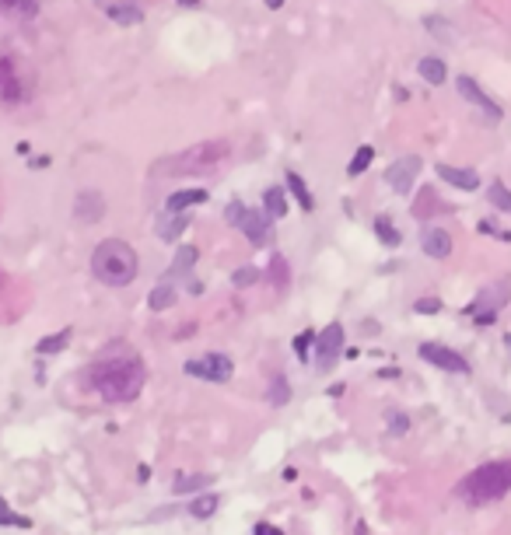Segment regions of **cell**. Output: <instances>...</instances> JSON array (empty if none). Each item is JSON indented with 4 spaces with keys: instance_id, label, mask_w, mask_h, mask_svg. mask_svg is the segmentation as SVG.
<instances>
[{
    "instance_id": "cell-1",
    "label": "cell",
    "mask_w": 511,
    "mask_h": 535,
    "mask_svg": "<svg viewBox=\"0 0 511 535\" xmlns=\"http://www.w3.org/2000/svg\"><path fill=\"white\" fill-rule=\"evenodd\" d=\"M91 389L105 399V402H133L147 382V368L137 354H119V357H105L98 364H91L88 371Z\"/></svg>"
},
{
    "instance_id": "cell-2",
    "label": "cell",
    "mask_w": 511,
    "mask_h": 535,
    "mask_svg": "<svg viewBox=\"0 0 511 535\" xmlns=\"http://www.w3.org/2000/svg\"><path fill=\"white\" fill-rule=\"evenodd\" d=\"M508 490H511V458H494L466 472L455 486V497L469 507H483L508 497Z\"/></svg>"
},
{
    "instance_id": "cell-3",
    "label": "cell",
    "mask_w": 511,
    "mask_h": 535,
    "mask_svg": "<svg viewBox=\"0 0 511 535\" xmlns=\"http://www.w3.org/2000/svg\"><path fill=\"white\" fill-rule=\"evenodd\" d=\"M91 273L105 287H126L137 277V252L123 238H105L91 252Z\"/></svg>"
},
{
    "instance_id": "cell-4",
    "label": "cell",
    "mask_w": 511,
    "mask_h": 535,
    "mask_svg": "<svg viewBox=\"0 0 511 535\" xmlns=\"http://www.w3.org/2000/svg\"><path fill=\"white\" fill-rule=\"evenodd\" d=\"M231 158V147L224 140H207V144H196L175 158H165L154 165V172H203V168H217Z\"/></svg>"
},
{
    "instance_id": "cell-5",
    "label": "cell",
    "mask_w": 511,
    "mask_h": 535,
    "mask_svg": "<svg viewBox=\"0 0 511 535\" xmlns=\"http://www.w3.org/2000/svg\"><path fill=\"white\" fill-rule=\"evenodd\" d=\"M186 375L189 378H200V382H231L235 375V361L228 354H203V357H193L186 361Z\"/></svg>"
},
{
    "instance_id": "cell-6",
    "label": "cell",
    "mask_w": 511,
    "mask_h": 535,
    "mask_svg": "<svg viewBox=\"0 0 511 535\" xmlns=\"http://www.w3.org/2000/svg\"><path fill=\"white\" fill-rule=\"evenodd\" d=\"M316 364L319 371H329L336 361H340V350H343V326L340 322H329L319 336H316Z\"/></svg>"
},
{
    "instance_id": "cell-7",
    "label": "cell",
    "mask_w": 511,
    "mask_h": 535,
    "mask_svg": "<svg viewBox=\"0 0 511 535\" xmlns=\"http://www.w3.org/2000/svg\"><path fill=\"white\" fill-rule=\"evenodd\" d=\"M417 354H420V361H427V364H434V368H441V371H452V375H469L466 357H459L452 347H441V343H420V347H417Z\"/></svg>"
},
{
    "instance_id": "cell-8",
    "label": "cell",
    "mask_w": 511,
    "mask_h": 535,
    "mask_svg": "<svg viewBox=\"0 0 511 535\" xmlns=\"http://www.w3.org/2000/svg\"><path fill=\"white\" fill-rule=\"evenodd\" d=\"M238 227H242V234H245V238H249L256 248H263V245H270V241H274V227H270V217H267V210L245 206V213H242Z\"/></svg>"
},
{
    "instance_id": "cell-9",
    "label": "cell",
    "mask_w": 511,
    "mask_h": 535,
    "mask_svg": "<svg viewBox=\"0 0 511 535\" xmlns=\"http://www.w3.org/2000/svg\"><path fill=\"white\" fill-rule=\"evenodd\" d=\"M420 168H424V161H420L417 154H403V158H396V161L389 165V172H385L389 189H396V193H410V189H413V179L420 175Z\"/></svg>"
},
{
    "instance_id": "cell-10",
    "label": "cell",
    "mask_w": 511,
    "mask_h": 535,
    "mask_svg": "<svg viewBox=\"0 0 511 535\" xmlns=\"http://www.w3.org/2000/svg\"><path fill=\"white\" fill-rule=\"evenodd\" d=\"M508 301H511V280H497V284L483 287V291L476 294V301H473L466 312H469V315H480V312H501Z\"/></svg>"
},
{
    "instance_id": "cell-11",
    "label": "cell",
    "mask_w": 511,
    "mask_h": 535,
    "mask_svg": "<svg viewBox=\"0 0 511 535\" xmlns=\"http://www.w3.org/2000/svg\"><path fill=\"white\" fill-rule=\"evenodd\" d=\"M455 91H459V95H462L469 105H476V109H480V112H483L490 123H497V119H501V105H494V102H490V95H487V91H483V88L473 81V77H459V81H455Z\"/></svg>"
},
{
    "instance_id": "cell-12",
    "label": "cell",
    "mask_w": 511,
    "mask_h": 535,
    "mask_svg": "<svg viewBox=\"0 0 511 535\" xmlns=\"http://www.w3.org/2000/svg\"><path fill=\"white\" fill-rule=\"evenodd\" d=\"M0 102H4V105L25 102V84L18 77L15 60H8V56H0Z\"/></svg>"
},
{
    "instance_id": "cell-13",
    "label": "cell",
    "mask_w": 511,
    "mask_h": 535,
    "mask_svg": "<svg viewBox=\"0 0 511 535\" xmlns=\"http://www.w3.org/2000/svg\"><path fill=\"white\" fill-rule=\"evenodd\" d=\"M74 217H77L81 224H95V220H102V217H105V196H102L98 189H84V193H77V199H74Z\"/></svg>"
},
{
    "instance_id": "cell-14",
    "label": "cell",
    "mask_w": 511,
    "mask_h": 535,
    "mask_svg": "<svg viewBox=\"0 0 511 535\" xmlns=\"http://www.w3.org/2000/svg\"><path fill=\"white\" fill-rule=\"evenodd\" d=\"M420 248H424V255H431V259H448V255H452V234H448L445 227H424Z\"/></svg>"
},
{
    "instance_id": "cell-15",
    "label": "cell",
    "mask_w": 511,
    "mask_h": 535,
    "mask_svg": "<svg viewBox=\"0 0 511 535\" xmlns=\"http://www.w3.org/2000/svg\"><path fill=\"white\" fill-rule=\"evenodd\" d=\"M189 224H193V217H189L186 210H179V213L165 210V217H158V224H154V234H158L161 241H168V245H172V241H175V238H179V234L189 227Z\"/></svg>"
},
{
    "instance_id": "cell-16",
    "label": "cell",
    "mask_w": 511,
    "mask_h": 535,
    "mask_svg": "<svg viewBox=\"0 0 511 535\" xmlns=\"http://www.w3.org/2000/svg\"><path fill=\"white\" fill-rule=\"evenodd\" d=\"M196 259H200V248H196V245H179V252H175V259H172V270L165 273V280L175 284V280L189 277L193 266H196Z\"/></svg>"
},
{
    "instance_id": "cell-17",
    "label": "cell",
    "mask_w": 511,
    "mask_h": 535,
    "mask_svg": "<svg viewBox=\"0 0 511 535\" xmlns=\"http://www.w3.org/2000/svg\"><path fill=\"white\" fill-rule=\"evenodd\" d=\"M448 186H455V189H466V193H473V189H480V172H473V168H452V165H438L434 168Z\"/></svg>"
},
{
    "instance_id": "cell-18",
    "label": "cell",
    "mask_w": 511,
    "mask_h": 535,
    "mask_svg": "<svg viewBox=\"0 0 511 535\" xmlns=\"http://www.w3.org/2000/svg\"><path fill=\"white\" fill-rule=\"evenodd\" d=\"M207 199H210V193H207V189H175V193L165 199V210L179 213V210L200 206V203H207Z\"/></svg>"
},
{
    "instance_id": "cell-19",
    "label": "cell",
    "mask_w": 511,
    "mask_h": 535,
    "mask_svg": "<svg viewBox=\"0 0 511 535\" xmlns=\"http://www.w3.org/2000/svg\"><path fill=\"white\" fill-rule=\"evenodd\" d=\"M263 210H267L270 220H277V217L288 213V193H284V186H270L263 193Z\"/></svg>"
},
{
    "instance_id": "cell-20",
    "label": "cell",
    "mask_w": 511,
    "mask_h": 535,
    "mask_svg": "<svg viewBox=\"0 0 511 535\" xmlns=\"http://www.w3.org/2000/svg\"><path fill=\"white\" fill-rule=\"evenodd\" d=\"M105 15H109V22H116V25H140V22H144V8H140V4H112Z\"/></svg>"
},
{
    "instance_id": "cell-21",
    "label": "cell",
    "mask_w": 511,
    "mask_h": 535,
    "mask_svg": "<svg viewBox=\"0 0 511 535\" xmlns=\"http://www.w3.org/2000/svg\"><path fill=\"white\" fill-rule=\"evenodd\" d=\"M179 301V291H175V284H168V280H161L151 294H147V305L154 308V312H165V308H172Z\"/></svg>"
},
{
    "instance_id": "cell-22",
    "label": "cell",
    "mask_w": 511,
    "mask_h": 535,
    "mask_svg": "<svg viewBox=\"0 0 511 535\" xmlns=\"http://www.w3.org/2000/svg\"><path fill=\"white\" fill-rule=\"evenodd\" d=\"M417 70H420V77H424L427 84H445V77H448L445 60H438V56H424V60L417 63Z\"/></svg>"
},
{
    "instance_id": "cell-23",
    "label": "cell",
    "mask_w": 511,
    "mask_h": 535,
    "mask_svg": "<svg viewBox=\"0 0 511 535\" xmlns=\"http://www.w3.org/2000/svg\"><path fill=\"white\" fill-rule=\"evenodd\" d=\"M288 189H291V196L298 199V206L302 210H316V199H312V193H309V186H305V179L298 175V172H288Z\"/></svg>"
},
{
    "instance_id": "cell-24",
    "label": "cell",
    "mask_w": 511,
    "mask_h": 535,
    "mask_svg": "<svg viewBox=\"0 0 511 535\" xmlns=\"http://www.w3.org/2000/svg\"><path fill=\"white\" fill-rule=\"evenodd\" d=\"M438 210H445L441 203H438V196H434V189H424L417 199H413V217L417 220H427V217H434Z\"/></svg>"
},
{
    "instance_id": "cell-25",
    "label": "cell",
    "mask_w": 511,
    "mask_h": 535,
    "mask_svg": "<svg viewBox=\"0 0 511 535\" xmlns=\"http://www.w3.org/2000/svg\"><path fill=\"white\" fill-rule=\"evenodd\" d=\"M371 161H375V147H371V144H361V147L354 151V158H350V165H347V175H350V179H357V175H364Z\"/></svg>"
},
{
    "instance_id": "cell-26",
    "label": "cell",
    "mask_w": 511,
    "mask_h": 535,
    "mask_svg": "<svg viewBox=\"0 0 511 535\" xmlns=\"http://www.w3.org/2000/svg\"><path fill=\"white\" fill-rule=\"evenodd\" d=\"M217 507H221V497H217V493H200V497L189 504V514L203 521V518H214Z\"/></svg>"
},
{
    "instance_id": "cell-27",
    "label": "cell",
    "mask_w": 511,
    "mask_h": 535,
    "mask_svg": "<svg viewBox=\"0 0 511 535\" xmlns=\"http://www.w3.org/2000/svg\"><path fill=\"white\" fill-rule=\"evenodd\" d=\"M67 343H71V329H60V333H53V336H43V340L36 343V350H39L43 357H50V354L67 350Z\"/></svg>"
},
{
    "instance_id": "cell-28",
    "label": "cell",
    "mask_w": 511,
    "mask_h": 535,
    "mask_svg": "<svg viewBox=\"0 0 511 535\" xmlns=\"http://www.w3.org/2000/svg\"><path fill=\"white\" fill-rule=\"evenodd\" d=\"M214 483V476H175V483H172V493H200L203 486H210Z\"/></svg>"
},
{
    "instance_id": "cell-29",
    "label": "cell",
    "mask_w": 511,
    "mask_h": 535,
    "mask_svg": "<svg viewBox=\"0 0 511 535\" xmlns=\"http://www.w3.org/2000/svg\"><path fill=\"white\" fill-rule=\"evenodd\" d=\"M288 399H291L288 378H284V375H274V378H270V389H267V402H270V406H284Z\"/></svg>"
},
{
    "instance_id": "cell-30",
    "label": "cell",
    "mask_w": 511,
    "mask_h": 535,
    "mask_svg": "<svg viewBox=\"0 0 511 535\" xmlns=\"http://www.w3.org/2000/svg\"><path fill=\"white\" fill-rule=\"evenodd\" d=\"M375 234H378V241L389 245V248H396V245L403 241V234L396 231V224H392L389 217H378V220H375Z\"/></svg>"
},
{
    "instance_id": "cell-31",
    "label": "cell",
    "mask_w": 511,
    "mask_h": 535,
    "mask_svg": "<svg viewBox=\"0 0 511 535\" xmlns=\"http://www.w3.org/2000/svg\"><path fill=\"white\" fill-rule=\"evenodd\" d=\"M270 280H274V287H277V291H284V287H288L291 270H288V259H284V255H274V259H270Z\"/></svg>"
},
{
    "instance_id": "cell-32",
    "label": "cell",
    "mask_w": 511,
    "mask_h": 535,
    "mask_svg": "<svg viewBox=\"0 0 511 535\" xmlns=\"http://www.w3.org/2000/svg\"><path fill=\"white\" fill-rule=\"evenodd\" d=\"M487 199H490V206H497V210H511V189H508L504 182H490Z\"/></svg>"
},
{
    "instance_id": "cell-33",
    "label": "cell",
    "mask_w": 511,
    "mask_h": 535,
    "mask_svg": "<svg viewBox=\"0 0 511 535\" xmlns=\"http://www.w3.org/2000/svg\"><path fill=\"white\" fill-rule=\"evenodd\" d=\"M424 29L434 32V39H441V43H452L455 39V29L448 22H441V18H424Z\"/></svg>"
},
{
    "instance_id": "cell-34",
    "label": "cell",
    "mask_w": 511,
    "mask_h": 535,
    "mask_svg": "<svg viewBox=\"0 0 511 535\" xmlns=\"http://www.w3.org/2000/svg\"><path fill=\"white\" fill-rule=\"evenodd\" d=\"M309 347H316V333H312V329H305V333L295 340V357H298L302 364L309 361Z\"/></svg>"
},
{
    "instance_id": "cell-35",
    "label": "cell",
    "mask_w": 511,
    "mask_h": 535,
    "mask_svg": "<svg viewBox=\"0 0 511 535\" xmlns=\"http://www.w3.org/2000/svg\"><path fill=\"white\" fill-rule=\"evenodd\" d=\"M385 423H389V434H396V437L410 430V416H406V413H392V409H389V413H385Z\"/></svg>"
},
{
    "instance_id": "cell-36",
    "label": "cell",
    "mask_w": 511,
    "mask_h": 535,
    "mask_svg": "<svg viewBox=\"0 0 511 535\" xmlns=\"http://www.w3.org/2000/svg\"><path fill=\"white\" fill-rule=\"evenodd\" d=\"M0 525H18V528H29L32 521H29V518H18V514H15V511L4 504V497H0Z\"/></svg>"
},
{
    "instance_id": "cell-37",
    "label": "cell",
    "mask_w": 511,
    "mask_h": 535,
    "mask_svg": "<svg viewBox=\"0 0 511 535\" xmlns=\"http://www.w3.org/2000/svg\"><path fill=\"white\" fill-rule=\"evenodd\" d=\"M260 280V273H256V266H242V270H235V277H231V284L235 287H249V284H256Z\"/></svg>"
},
{
    "instance_id": "cell-38",
    "label": "cell",
    "mask_w": 511,
    "mask_h": 535,
    "mask_svg": "<svg viewBox=\"0 0 511 535\" xmlns=\"http://www.w3.org/2000/svg\"><path fill=\"white\" fill-rule=\"evenodd\" d=\"M413 312L417 315H438L441 312V301L438 298H420V301H413Z\"/></svg>"
},
{
    "instance_id": "cell-39",
    "label": "cell",
    "mask_w": 511,
    "mask_h": 535,
    "mask_svg": "<svg viewBox=\"0 0 511 535\" xmlns=\"http://www.w3.org/2000/svg\"><path fill=\"white\" fill-rule=\"evenodd\" d=\"M242 213H245V206H242V203H228V210H224V220L238 227V220H242Z\"/></svg>"
},
{
    "instance_id": "cell-40",
    "label": "cell",
    "mask_w": 511,
    "mask_h": 535,
    "mask_svg": "<svg viewBox=\"0 0 511 535\" xmlns=\"http://www.w3.org/2000/svg\"><path fill=\"white\" fill-rule=\"evenodd\" d=\"M252 535H284V532H281L277 525H267V521H260V525L252 528Z\"/></svg>"
},
{
    "instance_id": "cell-41",
    "label": "cell",
    "mask_w": 511,
    "mask_h": 535,
    "mask_svg": "<svg viewBox=\"0 0 511 535\" xmlns=\"http://www.w3.org/2000/svg\"><path fill=\"white\" fill-rule=\"evenodd\" d=\"M473 319H476L480 326H494V322H497V312H480V315H473Z\"/></svg>"
},
{
    "instance_id": "cell-42",
    "label": "cell",
    "mask_w": 511,
    "mask_h": 535,
    "mask_svg": "<svg viewBox=\"0 0 511 535\" xmlns=\"http://www.w3.org/2000/svg\"><path fill=\"white\" fill-rule=\"evenodd\" d=\"M137 479H140V483H147V479H151V469H147V465H140V469H137Z\"/></svg>"
},
{
    "instance_id": "cell-43",
    "label": "cell",
    "mask_w": 511,
    "mask_h": 535,
    "mask_svg": "<svg viewBox=\"0 0 511 535\" xmlns=\"http://www.w3.org/2000/svg\"><path fill=\"white\" fill-rule=\"evenodd\" d=\"M179 8H200V0H179Z\"/></svg>"
},
{
    "instance_id": "cell-44",
    "label": "cell",
    "mask_w": 511,
    "mask_h": 535,
    "mask_svg": "<svg viewBox=\"0 0 511 535\" xmlns=\"http://www.w3.org/2000/svg\"><path fill=\"white\" fill-rule=\"evenodd\" d=\"M267 8H270V11H277V8H284V0H267Z\"/></svg>"
},
{
    "instance_id": "cell-45",
    "label": "cell",
    "mask_w": 511,
    "mask_h": 535,
    "mask_svg": "<svg viewBox=\"0 0 511 535\" xmlns=\"http://www.w3.org/2000/svg\"><path fill=\"white\" fill-rule=\"evenodd\" d=\"M504 347H511V336H504Z\"/></svg>"
}]
</instances>
